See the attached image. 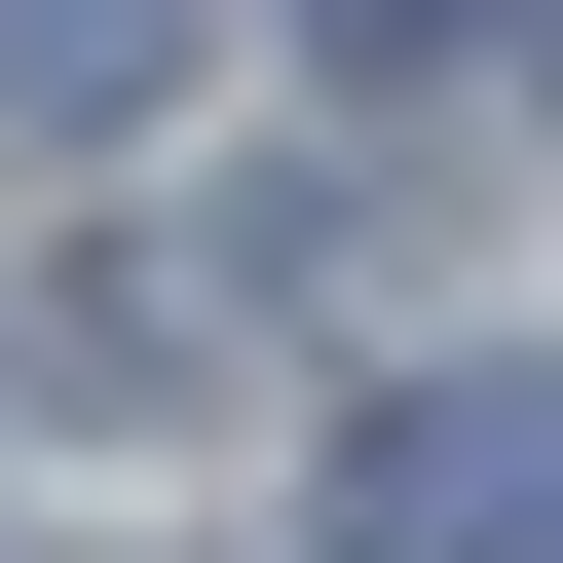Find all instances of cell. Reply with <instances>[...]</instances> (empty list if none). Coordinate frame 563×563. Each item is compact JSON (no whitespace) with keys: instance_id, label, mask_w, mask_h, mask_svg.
<instances>
[{"instance_id":"1","label":"cell","mask_w":563,"mask_h":563,"mask_svg":"<svg viewBox=\"0 0 563 563\" xmlns=\"http://www.w3.org/2000/svg\"><path fill=\"white\" fill-rule=\"evenodd\" d=\"M339 526L376 563H563V376H376L339 413Z\"/></svg>"},{"instance_id":"3","label":"cell","mask_w":563,"mask_h":563,"mask_svg":"<svg viewBox=\"0 0 563 563\" xmlns=\"http://www.w3.org/2000/svg\"><path fill=\"white\" fill-rule=\"evenodd\" d=\"M301 38H339V76H413V38H488V0H301Z\"/></svg>"},{"instance_id":"2","label":"cell","mask_w":563,"mask_h":563,"mask_svg":"<svg viewBox=\"0 0 563 563\" xmlns=\"http://www.w3.org/2000/svg\"><path fill=\"white\" fill-rule=\"evenodd\" d=\"M188 76V0H0V113H151Z\"/></svg>"}]
</instances>
